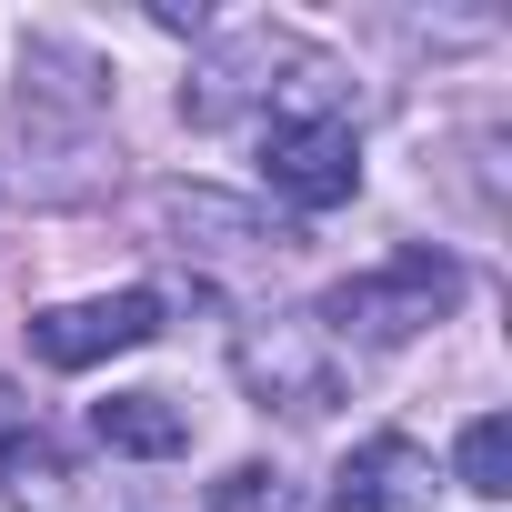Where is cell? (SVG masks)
Segmentation results:
<instances>
[{"label":"cell","instance_id":"6da1fadb","mask_svg":"<svg viewBox=\"0 0 512 512\" xmlns=\"http://www.w3.org/2000/svg\"><path fill=\"white\" fill-rule=\"evenodd\" d=\"M452 302H462V262H452V251H392L382 272L332 282L312 322H322L332 342H412V332H432Z\"/></svg>","mask_w":512,"mask_h":512},{"label":"cell","instance_id":"7a4b0ae2","mask_svg":"<svg viewBox=\"0 0 512 512\" xmlns=\"http://www.w3.org/2000/svg\"><path fill=\"white\" fill-rule=\"evenodd\" d=\"M231 372H241V392L262 412H292V422H312V412L342 402V342L312 312H262L231 342Z\"/></svg>","mask_w":512,"mask_h":512},{"label":"cell","instance_id":"3957f363","mask_svg":"<svg viewBox=\"0 0 512 512\" xmlns=\"http://www.w3.org/2000/svg\"><path fill=\"white\" fill-rule=\"evenodd\" d=\"M262 181L292 201V211H342L362 191V141L342 111H282L262 131Z\"/></svg>","mask_w":512,"mask_h":512},{"label":"cell","instance_id":"277c9868","mask_svg":"<svg viewBox=\"0 0 512 512\" xmlns=\"http://www.w3.org/2000/svg\"><path fill=\"white\" fill-rule=\"evenodd\" d=\"M161 322H171V302H161V292L51 302V312H31V352H41L51 372H91V362H111V352H141V342H151Z\"/></svg>","mask_w":512,"mask_h":512},{"label":"cell","instance_id":"5b68a950","mask_svg":"<svg viewBox=\"0 0 512 512\" xmlns=\"http://www.w3.org/2000/svg\"><path fill=\"white\" fill-rule=\"evenodd\" d=\"M432 502V452L402 442V432H372L342 452L332 472V512H422Z\"/></svg>","mask_w":512,"mask_h":512},{"label":"cell","instance_id":"8992f818","mask_svg":"<svg viewBox=\"0 0 512 512\" xmlns=\"http://www.w3.org/2000/svg\"><path fill=\"white\" fill-rule=\"evenodd\" d=\"M91 442L101 452H131V462H161V452L191 442V412L171 392H111V402H91Z\"/></svg>","mask_w":512,"mask_h":512},{"label":"cell","instance_id":"52a82bcc","mask_svg":"<svg viewBox=\"0 0 512 512\" xmlns=\"http://www.w3.org/2000/svg\"><path fill=\"white\" fill-rule=\"evenodd\" d=\"M0 482H11L21 512H61V502H71V462H61L41 432H11V442H0Z\"/></svg>","mask_w":512,"mask_h":512},{"label":"cell","instance_id":"ba28073f","mask_svg":"<svg viewBox=\"0 0 512 512\" xmlns=\"http://www.w3.org/2000/svg\"><path fill=\"white\" fill-rule=\"evenodd\" d=\"M462 492H482V502H502L512 492V422L502 412H482V422H462Z\"/></svg>","mask_w":512,"mask_h":512},{"label":"cell","instance_id":"9c48e42d","mask_svg":"<svg viewBox=\"0 0 512 512\" xmlns=\"http://www.w3.org/2000/svg\"><path fill=\"white\" fill-rule=\"evenodd\" d=\"M211 512H302V492H292L272 462H241V472L211 482Z\"/></svg>","mask_w":512,"mask_h":512},{"label":"cell","instance_id":"30bf717a","mask_svg":"<svg viewBox=\"0 0 512 512\" xmlns=\"http://www.w3.org/2000/svg\"><path fill=\"white\" fill-rule=\"evenodd\" d=\"M11 432H21V412H11V392H0V442H11Z\"/></svg>","mask_w":512,"mask_h":512}]
</instances>
